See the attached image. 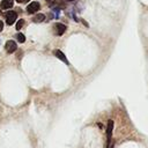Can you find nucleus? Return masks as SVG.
Returning a JSON list of instances; mask_svg holds the SVG:
<instances>
[{
  "instance_id": "nucleus-1",
  "label": "nucleus",
  "mask_w": 148,
  "mask_h": 148,
  "mask_svg": "<svg viewBox=\"0 0 148 148\" xmlns=\"http://www.w3.org/2000/svg\"><path fill=\"white\" fill-rule=\"evenodd\" d=\"M112 130H113V120L110 119L108 121V126H106V148L110 147V141H111V136H112Z\"/></svg>"
},
{
  "instance_id": "nucleus-2",
  "label": "nucleus",
  "mask_w": 148,
  "mask_h": 148,
  "mask_svg": "<svg viewBox=\"0 0 148 148\" xmlns=\"http://www.w3.org/2000/svg\"><path fill=\"white\" fill-rule=\"evenodd\" d=\"M39 8H40L39 2L32 1V2H30V3L27 6V12H28L29 14H35V13H37V12L39 10Z\"/></svg>"
},
{
  "instance_id": "nucleus-3",
  "label": "nucleus",
  "mask_w": 148,
  "mask_h": 148,
  "mask_svg": "<svg viewBox=\"0 0 148 148\" xmlns=\"http://www.w3.org/2000/svg\"><path fill=\"white\" fill-rule=\"evenodd\" d=\"M16 18H17V14L15 13V12H7L6 13V23L8 24V25H12L15 21H16Z\"/></svg>"
},
{
  "instance_id": "nucleus-4",
  "label": "nucleus",
  "mask_w": 148,
  "mask_h": 148,
  "mask_svg": "<svg viewBox=\"0 0 148 148\" xmlns=\"http://www.w3.org/2000/svg\"><path fill=\"white\" fill-rule=\"evenodd\" d=\"M5 49H6L7 53H14L16 51L17 46H16V43L14 40H7L5 44Z\"/></svg>"
},
{
  "instance_id": "nucleus-5",
  "label": "nucleus",
  "mask_w": 148,
  "mask_h": 148,
  "mask_svg": "<svg viewBox=\"0 0 148 148\" xmlns=\"http://www.w3.org/2000/svg\"><path fill=\"white\" fill-rule=\"evenodd\" d=\"M53 30H54V35H57V36H61V35L66 31V25L62 24V23H56Z\"/></svg>"
},
{
  "instance_id": "nucleus-6",
  "label": "nucleus",
  "mask_w": 148,
  "mask_h": 148,
  "mask_svg": "<svg viewBox=\"0 0 148 148\" xmlns=\"http://www.w3.org/2000/svg\"><path fill=\"white\" fill-rule=\"evenodd\" d=\"M53 53H54V56H56L58 59H60L62 62H65L66 65H68V60H67L66 56H65L60 50H54V51H53Z\"/></svg>"
},
{
  "instance_id": "nucleus-7",
  "label": "nucleus",
  "mask_w": 148,
  "mask_h": 148,
  "mask_svg": "<svg viewBox=\"0 0 148 148\" xmlns=\"http://www.w3.org/2000/svg\"><path fill=\"white\" fill-rule=\"evenodd\" d=\"M14 5V0H2L1 1V8L2 9H9Z\"/></svg>"
},
{
  "instance_id": "nucleus-8",
  "label": "nucleus",
  "mask_w": 148,
  "mask_h": 148,
  "mask_svg": "<svg viewBox=\"0 0 148 148\" xmlns=\"http://www.w3.org/2000/svg\"><path fill=\"white\" fill-rule=\"evenodd\" d=\"M45 20V15L44 14H36L34 17H32V22L35 23H40Z\"/></svg>"
},
{
  "instance_id": "nucleus-9",
  "label": "nucleus",
  "mask_w": 148,
  "mask_h": 148,
  "mask_svg": "<svg viewBox=\"0 0 148 148\" xmlns=\"http://www.w3.org/2000/svg\"><path fill=\"white\" fill-rule=\"evenodd\" d=\"M16 39H17V42H20V43H24V42H25V36L20 32V34L16 35Z\"/></svg>"
},
{
  "instance_id": "nucleus-10",
  "label": "nucleus",
  "mask_w": 148,
  "mask_h": 148,
  "mask_svg": "<svg viewBox=\"0 0 148 148\" xmlns=\"http://www.w3.org/2000/svg\"><path fill=\"white\" fill-rule=\"evenodd\" d=\"M23 24H24V20H23V18L18 20V21H17V23H16V27H15V28H16V30H20V29L23 27Z\"/></svg>"
},
{
  "instance_id": "nucleus-11",
  "label": "nucleus",
  "mask_w": 148,
  "mask_h": 148,
  "mask_svg": "<svg viewBox=\"0 0 148 148\" xmlns=\"http://www.w3.org/2000/svg\"><path fill=\"white\" fill-rule=\"evenodd\" d=\"M18 3H25V2H28L29 0H16Z\"/></svg>"
},
{
  "instance_id": "nucleus-12",
  "label": "nucleus",
  "mask_w": 148,
  "mask_h": 148,
  "mask_svg": "<svg viewBox=\"0 0 148 148\" xmlns=\"http://www.w3.org/2000/svg\"><path fill=\"white\" fill-rule=\"evenodd\" d=\"M2 29H3V23H2V21H0V32L2 31Z\"/></svg>"
},
{
  "instance_id": "nucleus-13",
  "label": "nucleus",
  "mask_w": 148,
  "mask_h": 148,
  "mask_svg": "<svg viewBox=\"0 0 148 148\" xmlns=\"http://www.w3.org/2000/svg\"><path fill=\"white\" fill-rule=\"evenodd\" d=\"M109 148H113V145H110V147Z\"/></svg>"
},
{
  "instance_id": "nucleus-14",
  "label": "nucleus",
  "mask_w": 148,
  "mask_h": 148,
  "mask_svg": "<svg viewBox=\"0 0 148 148\" xmlns=\"http://www.w3.org/2000/svg\"><path fill=\"white\" fill-rule=\"evenodd\" d=\"M46 1H49V2H50V1H52V0H46Z\"/></svg>"
}]
</instances>
